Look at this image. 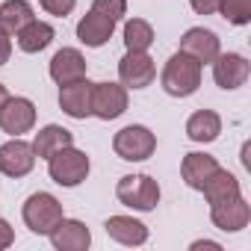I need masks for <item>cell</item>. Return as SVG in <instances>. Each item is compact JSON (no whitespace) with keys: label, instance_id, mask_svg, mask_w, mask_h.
<instances>
[{"label":"cell","instance_id":"cell-6","mask_svg":"<svg viewBox=\"0 0 251 251\" xmlns=\"http://www.w3.org/2000/svg\"><path fill=\"white\" fill-rule=\"evenodd\" d=\"M127 112V86L124 83H95L92 89V115L112 121Z\"/></svg>","mask_w":251,"mask_h":251},{"label":"cell","instance_id":"cell-12","mask_svg":"<svg viewBox=\"0 0 251 251\" xmlns=\"http://www.w3.org/2000/svg\"><path fill=\"white\" fill-rule=\"evenodd\" d=\"M92 89L95 83H89L86 77L59 86V106L65 115L71 118H89L92 115Z\"/></svg>","mask_w":251,"mask_h":251},{"label":"cell","instance_id":"cell-27","mask_svg":"<svg viewBox=\"0 0 251 251\" xmlns=\"http://www.w3.org/2000/svg\"><path fill=\"white\" fill-rule=\"evenodd\" d=\"M39 6L48 12V15H56V18H65L74 6H77V0H39Z\"/></svg>","mask_w":251,"mask_h":251},{"label":"cell","instance_id":"cell-9","mask_svg":"<svg viewBox=\"0 0 251 251\" xmlns=\"http://www.w3.org/2000/svg\"><path fill=\"white\" fill-rule=\"evenodd\" d=\"M36 166V151L30 142L12 136L6 145H0V172L6 177H24Z\"/></svg>","mask_w":251,"mask_h":251},{"label":"cell","instance_id":"cell-2","mask_svg":"<svg viewBox=\"0 0 251 251\" xmlns=\"http://www.w3.org/2000/svg\"><path fill=\"white\" fill-rule=\"evenodd\" d=\"M89 169H92V163H89L86 151H77L74 145H68V148H62V151H56V154L48 157V175H50V180L59 183V186H68V189L80 186L89 177Z\"/></svg>","mask_w":251,"mask_h":251},{"label":"cell","instance_id":"cell-17","mask_svg":"<svg viewBox=\"0 0 251 251\" xmlns=\"http://www.w3.org/2000/svg\"><path fill=\"white\" fill-rule=\"evenodd\" d=\"M103 227H106V236L121 245H142L148 239V227L133 216H109Z\"/></svg>","mask_w":251,"mask_h":251},{"label":"cell","instance_id":"cell-8","mask_svg":"<svg viewBox=\"0 0 251 251\" xmlns=\"http://www.w3.org/2000/svg\"><path fill=\"white\" fill-rule=\"evenodd\" d=\"M36 124V106L30 98H6V103L0 106V130L9 136H21L33 130Z\"/></svg>","mask_w":251,"mask_h":251},{"label":"cell","instance_id":"cell-3","mask_svg":"<svg viewBox=\"0 0 251 251\" xmlns=\"http://www.w3.org/2000/svg\"><path fill=\"white\" fill-rule=\"evenodd\" d=\"M21 216H24V225H27L33 233L48 236V233L62 222V204H59L50 192H36V195H30V198L24 201Z\"/></svg>","mask_w":251,"mask_h":251},{"label":"cell","instance_id":"cell-30","mask_svg":"<svg viewBox=\"0 0 251 251\" xmlns=\"http://www.w3.org/2000/svg\"><path fill=\"white\" fill-rule=\"evenodd\" d=\"M9 56H12V39H9V33L0 30V65H6Z\"/></svg>","mask_w":251,"mask_h":251},{"label":"cell","instance_id":"cell-25","mask_svg":"<svg viewBox=\"0 0 251 251\" xmlns=\"http://www.w3.org/2000/svg\"><path fill=\"white\" fill-rule=\"evenodd\" d=\"M219 12L227 24L245 27L251 21V0H219Z\"/></svg>","mask_w":251,"mask_h":251},{"label":"cell","instance_id":"cell-29","mask_svg":"<svg viewBox=\"0 0 251 251\" xmlns=\"http://www.w3.org/2000/svg\"><path fill=\"white\" fill-rule=\"evenodd\" d=\"M12 242H15V230L9 227V222H6V219H0V251L9 248Z\"/></svg>","mask_w":251,"mask_h":251},{"label":"cell","instance_id":"cell-21","mask_svg":"<svg viewBox=\"0 0 251 251\" xmlns=\"http://www.w3.org/2000/svg\"><path fill=\"white\" fill-rule=\"evenodd\" d=\"M204 198L210 201V204H219V201H227V198H236V195H242V189H239V180L227 172V169H216L213 175H210V180L204 183Z\"/></svg>","mask_w":251,"mask_h":251},{"label":"cell","instance_id":"cell-14","mask_svg":"<svg viewBox=\"0 0 251 251\" xmlns=\"http://www.w3.org/2000/svg\"><path fill=\"white\" fill-rule=\"evenodd\" d=\"M48 236H50L53 248H59V251H86L89 242H92L89 227H86L83 222H77V219H65V216H62V222H59Z\"/></svg>","mask_w":251,"mask_h":251},{"label":"cell","instance_id":"cell-26","mask_svg":"<svg viewBox=\"0 0 251 251\" xmlns=\"http://www.w3.org/2000/svg\"><path fill=\"white\" fill-rule=\"evenodd\" d=\"M92 9H95V12H100V15H106L109 21H115V24H118L124 15H127V0H95Z\"/></svg>","mask_w":251,"mask_h":251},{"label":"cell","instance_id":"cell-19","mask_svg":"<svg viewBox=\"0 0 251 251\" xmlns=\"http://www.w3.org/2000/svg\"><path fill=\"white\" fill-rule=\"evenodd\" d=\"M222 133V118L213 109H198L186 121V136L192 142H216Z\"/></svg>","mask_w":251,"mask_h":251},{"label":"cell","instance_id":"cell-4","mask_svg":"<svg viewBox=\"0 0 251 251\" xmlns=\"http://www.w3.org/2000/svg\"><path fill=\"white\" fill-rule=\"evenodd\" d=\"M115 195L124 207H133V210H154L160 204V183L151 175H127L121 177L115 186Z\"/></svg>","mask_w":251,"mask_h":251},{"label":"cell","instance_id":"cell-11","mask_svg":"<svg viewBox=\"0 0 251 251\" xmlns=\"http://www.w3.org/2000/svg\"><path fill=\"white\" fill-rule=\"evenodd\" d=\"M210 219L219 230H227V233H236L242 227H248V219H251V207L242 195L236 198H227V201H219V204H210Z\"/></svg>","mask_w":251,"mask_h":251},{"label":"cell","instance_id":"cell-10","mask_svg":"<svg viewBox=\"0 0 251 251\" xmlns=\"http://www.w3.org/2000/svg\"><path fill=\"white\" fill-rule=\"evenodd\" d=\"M248 74H251V65H248V59L239 56V53H219V56L213 59V80H216V86L225 89V92L239 89V86L248 80Z\"/></svg>","mask_w":251,"mask_h":251},{"label":"cell","instance_id":"cell-32","mask_svg":"<svg viewBox=\"0 0 251 251\" xmlns=\"http://www.w3.org/2000/svg\"><path fill=\"white\" fill-rule=\"evenodd\" d=\"M6 98H9V92H6V86H3V83H0V106L6 103Z\"/></svg>","mask_w":251,"mask_h":251},{"label":"cell","instance_id":"cell-23","mask_svg":"<svg viewBox=\"0 0 251 251\" xmlns=\"http://www.w3.org/2000/svg\"><path fill=\"white\" fill-rule=\"evenodd\" d=\"M30 21H33V6L27 0H6V3H0V30L3 33L15 36Z\"/></svg>","mask_w":251,"mask_h":251},{"label":"cell","instance_id":"cell-28","mask_svg":"<svg viewBox=\"0 0 251 251\" xmlns=\"http://www.w3.org/2000/svg\"><path fill=\"white\" fill-rule=\"evenodd\" d=\"M189 6L198 15H213V12H219V0H189Z\"/></svg>","mask_w":251,"mask_h":251},{"label":"cell","instance_id":"cell-7","mask_svg":"<svg viewBox=\"0 0 251 251\" xmlns=\"http://www.w3.org/2000/svg\"><path fill=\"white\" fill-rule=\"evenodd\" d=\"M118 77L127 89H145L157 77V65L148 56V50H127L118 62Z\"/></svg>","mask_w":251,"mask_h":251},{"label":"cell","instance_id":"cell-22","mask_svg":"<svg viewBox=\"0 0 251 251\" xmlns=\"http://www.w3.org/2000/svg\"><path fill=\"white\" fill-rule=\"evenodd\" d=\"M15 36H18V48H21L24 53H39V50H45V48L53 42L56 33H53V27H50L48 21H36V18H33V21H30L27 27H21Z\"/></svg>","mask_w":251,"mask_h":251},{"label":"cell","instance_id":"cell-5","mask_svg":"<svg viewBox=\"0 0 251 251\" xmlns=\"http://www.w3.org/2000/svg\"><path fill=\"white\" fill-rule=\"evenodd\" d=\"M112 151L127 163H142L157 151V136L145 127V124H127L124 130L115 133Z\"/></svg>","mask_w":251,"mask_h":251},{"label":"cell","instance_id":"cell-24","mask_svg":"<svg viewBox=\"0 0 251 251\" xmlns=\"http://www.w3.org/2000/svg\"><path fill=\"white\" fill-rule=\"evenodd\" d=\"M124 45L127 50H148L154 45V27L142 18H130L124 24Z\"/></svg>","mask_w":251,"mask_h":251},{"label":"cell","instance_id":"cell-16","mask_svg":"<svg viewBox=\"0 0 251 251\" xmlns=\"http://www.w3.org/2000/svg\"><path fill=\"white\" fill-rule=\"evenodd\" d=\"M112 30H115V21H109L106 15L89 9V15L80 18L77 24V39L86 45V48H100L112 39Z\"/></svg>","mask_w":251,"mask_h":251},{"label":"cell","instance_id":"cell-18","mask_svg":"<svg viewBox=\"0 0 251 251\" xmlns=\"http://www.w3.org/2000/svg\"><path fill=\"white\" fill-rule=\"evenodd\" d=\"M219 169V163H216V157H210V154H198V151H192V154H186L183 157V163H180V175H183V180H186V186H192V189H204V183L210 180V175Z\"/></svg>","mask_w":251,"mask_h":251},{"label":"cell","instance_id":"cell-13","mask_svg":"<svg viewBox=\"0 0 251 251\" xmlns=\"http://www.w3.org/2000/svg\"><path fill=\"white\" fill-rule=\"evenodd\" d=\"M180 53H186V56L198 59L201 65H207V62H213V59L222 53V48H219V36H216L213 30L192 27V30H186L183 39H180Z\"/></svg>","mask_w":251,"mask_h":251},{"label":"cell","instance_id":"cell-15","mask_svg":"<svg viewBox=\"0 0 251 251\" xmlns=\"http://www.w3.org/2000/svg\"><path fill=\"white\" fill-rule=\"evenodd\" d=\"M50 77H53L59 86L86 77V56H83L77 48H62V50H56L53 59H50Z\"/></svg>","mask_w":251,"mask_h":251},{"label":"cell","instance_id":"cell-31","mask_svg":"<svg viewBox=\"0 0 251 251\" xmlns=\"http://www.w3.org/2000/svg\"><path fill=\"white\" fill-rule=\"evenodd\" d=\"M198 248H213V251H222V245H219V242H210V239H201V242H192V251H198Z\"/></svg>","mask_w":251,"mask_h":251},{"label":"cell","instance_id":"cell-20","mask_svg":"<svg viewBox=\"0 0 251 251\" xmlns=\"http://www.w3.org/2000/svg\"><path fill=\"white\" fill-rule=\"evenodd\" d=\"M68 145H74V133L59 127V124H48V127H42L36 133V139H33V151L42 160H48L50 154H56V151H62Z\"/></svg>","mask_w":251,"mask_h":251},{"label":"cell","instance_id":"cell-1","mask_svg":"<svg viewBox=\"0 0 251 251\" xmlns=\"http://www.w3.org/2000/svg\"><path fill=\"white\" fill-rule=\"evenodd\" d=\"M160 83H163L166 95H172V98H189L201 86V62L177 50L166 62V68L160 74Z\"/></svg>","mask_w":251,"mask_h":251}]
</instances>
